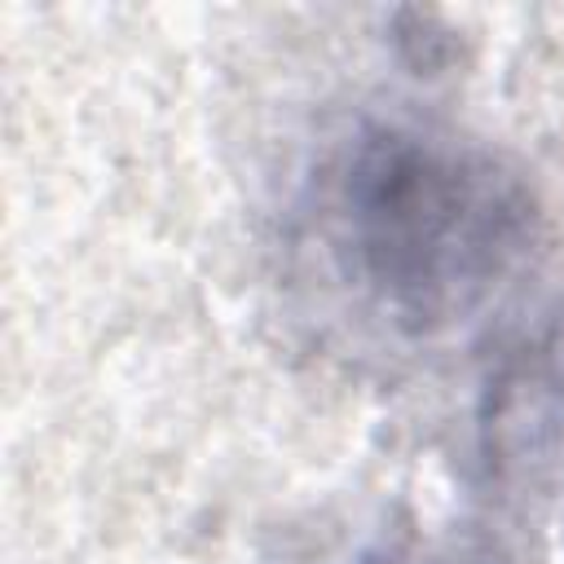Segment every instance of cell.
<instances>
[{"label": "cell", "mask_w": 564, "mask_h": 564, "mask_svg": "<svg viewBox=\"0 0 564 564\" xmlns=\"http://www.w3.org/2000/svg\"><path fill=\"white\" fill-rule=\"evenodd\" d=\"M295 247L348 317L427 344L485 317L533 269L542 203L485 141L357 119L304 176Z\"/></svg>", "instance_id": "6da1fadb"}, {"label": "cell", "mask_w": 564, "mask_h": 564, "mask_svg": "<svg viewBox=\"0 0 564 564\" xmlns=\"http://www.w3.org/2000/svg\"><path fill=\"white\" fill-rule=\"evenodd\" d=\"M485 454L520 485H564V313L524 335L485 392Z\"/></svg>", "instance_id": "7a4b0ae2"}, {"label": "cell", "mask_w": 564, "mask_h": 564, "mask_svg": "<svg viewBox=\"0 0 564 564\" xmlns=\"http://www.w3.org/2000/svg\"><path fill=\"white\" fill-rule=\"evenodd\" d=\"M370 564H489V560L463 555V551H397V555H383Z\"/></svg>", "instance_id": "3957f363"}]
</instances>
